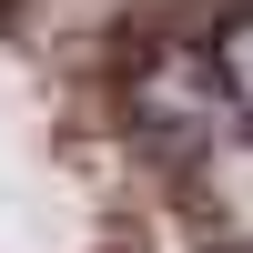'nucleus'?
I'll use <instances>...</instances> for the list:
<instances>
[{"label": "nucleus", "instance_id": "obj_1", "mask_svg": "<svg viewBox=\"0 0 253 253\" xmlns=\"http://www.w3.org/2000/svg\"><path fill=\"white\" fill-rule=\"evenodd\" d=\"M203 71H213L223 112H233V132H253V10H233L213 41H203Z\"/></svg>", "mask_w": 253, "mask_h": 253}]
</instances>
